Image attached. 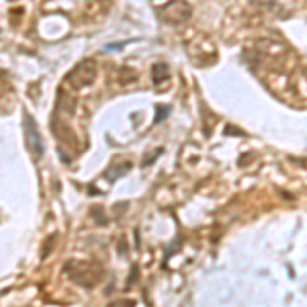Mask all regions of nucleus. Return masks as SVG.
<instances>
[{
    "instance_id": "obj_1",
    "label": "nucleus",
    "mask_w": 307,
    "mask_h": 307,
    "mask_svg": "<svg viewBox=\"0 0 307 307\" xmlns=\"http://www.w3.org/2000/svg\"><path fill=\"white\" fill-rule=\"evenodd\" d=\"M27 131H31V139H29V148L35 152V156L39 158L41 156V142H39V133H37V127L31 119H27Z\"/></svg>"
}]
</instances>
